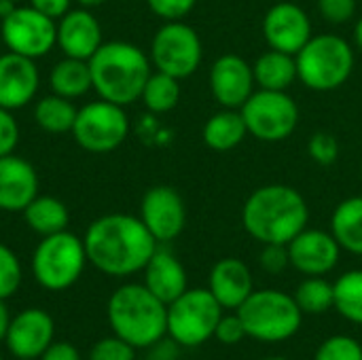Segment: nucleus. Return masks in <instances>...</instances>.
Wrapping results in <instances>:
<instances>
[{"label": "nucleus", "instance_id": "1", "mask_svg": "<svg viewBox=\"0 0 362 360\" xmlns=\"http://www.w3.org/2000/svg\"><path fill=\"white\" fill-rule=\"evenodd\" d=\"M89 265L110 278H127L144 269L159 242L140 216L112 212L95 219L83 238Z\"/></svg>", "mask_w": 362, "mask_h": 360}, {"label": "nucleus", "instance_id": "2", "mask_svg": "<svg viewBox=\"0 0 362 360\" xmlns=\"http://www.w3.org/2000/svg\"><path fill=\"white\" fill-rule=\"evenodd\" d=\"M305 197L288 185H265L252 191L242 208V223L261 244H288L308 227Z\"/></svg>", "mask_w": 362, "mask_h": 360}, {"label": "nucleus", "instance_id": "3", "mask_svg": "<svg viewBox=\"0 0 362 360\" xmlns=\"http://www.w3.org/2000/svg\"><path fill=\"white\" fill-rule=\"evenodd\" d=\"M91 85L100 100L129 106L140 100L142 89L153 72L151 57L125 40L102 42L89 57Z\"/></svg>", "mask_w": 362, "mask_h": 360}, {"label": "nucleus", "instance_id": "4", "mask_svg": "<svg viewBox=\"0 0 362 360\" xmlns=\"http://www.w3.org/2000/svg\"><path fill=\"white\" fill-rule=\"evenodd\" d=\"M112 333L136 350H146L168 335V306L144 284L119 286L106 306Z\"/></svg>", "mask_w": 362, "mask_h": 360}, {"label": "nucleus", "instance_id": "5", "mask_svg": "<svg viewBox=\"0 0 362 360\" xmlns=\"http://www.w3.org/2000/svg\"><path fill=\"white\" fill-rule=\"evenodd\" d=\"M235 314L244 323L246 335L263 344H280L291 339L303 323V312L299 310L295 297L276 289L252 291Z\"/></svg>", "mask_w": 362, "mask_h": 360}, {"label": "nucleus", "instance_id": "6", "mask_svg": "<svg viewBox=\"0 0 362 360\" xmlns=\"http://www.w3.org/2000/svg\"><path fill=\"white\" fill-rule=\"evenodd\" d=\"M297 79L312 91H335L354 72V49L337 34L312 36L295 55Z\"/></svg>", "mask_w": 362, "mask_h": 360}, {"label": "nucleus", "instance_id": "7", "mask_svg": "<svg viewBox=\"0 0 362 360\" xmlns=\"http://www.w3.org/2000/svg\"><path fill=\"white\" fill-rule=\"evenodd\" d=\"M87 263L83 240L66 229L38 242L32 255V274L45 291L59 293L78 282Z\"/></svg>", "mask_w": 362, "mask_h": 360}, {"label": "nucleus", "instance_id": "8", "mask_svg": "<svg viewBox=\"0 0 362 360\" xmlns=\"http://www.w3.org/2000/svg\"><path fill=\"white\" fill-rule=\"evenodd\" d=\"M225 310L208 289H187L168 303V335L180 348H197L214 337Z\"/></svg>", "mask_w": 362, "mask_h": 360}, {"label": "nucleus", "instance_id": "9", "mask_svg": "<svg viewBox=\"0 0 362 360\" xmlns=\"http://www.w3.org/2000/svg\"><path fill=\"white\" fill-rule=\"evenodd\" d=\"M70 134L74 142L87 153H112L129 136V117L125 106L95 100L78 108Z\"/></svg>", "mask_w": 362, "mask_h": 360}, {"label": "nucleus", "instance_id": "10", "mask_svg": "<svg viewBox=\"0 0 362 360\" xmlns=\"http://www.w3.org/2000/svg\"><path fill=\"white\" fill-rule=\"evenodd\" d=\"M151 64L178 81L195 74L204 59V45L195 28L176 19L165 21L151 40Z\"/></svg>", "mask_w": 362, "mask_h": 360}, {"label": "nucleus", "instance_id": "11", "mask_svg": "<svg viewBox=\"0 0 362 360\" xmlns=\"http://www.w3.org/2000/svg\"><path fill=\"white\" fill-rule=\"evenodd\" d=\"M246 129L261 142H282L299 125V106L286 91H255L240 108Z\"/></svg>", "mask_w": 362, "mask_h": 360}, {"label": "nucleus", "instance_id": "12", "mask_svg": "<svg viewBox=\"0 0 362 360\" xmlns=\"http://www.w3.org/2000/svg\"><path fill=\"white\" fill-rule=\"evenodd\" d=\"M0 36L8 51L30 59L45 57L57 42V25L36 8L15 6L0 19Z\"/></svg>", "mask_w": 362, "mask_h": 360}, {"label": "nucleus", "instance_id": "13", "mask_svg": "<svg viewBox=\"0 0 362 360\" xmlns=\"http://www.w3.org/2000/svg\"><path fill=\"white\" fill-rule=\"evenodd\" d=\"M140 221L159 244L176 240L187 225V208L174 187H151L140 202Z\"/></svg>", "mask_w": 362, "mask_h": 360}, {"label": "nucleus", "instance_id": "14", "mask_svg": "<svg viewBox=\"0 0 362 360\" xmlns=\"http://www.w3.org/2000/svg\"><path fill=\"white\" fill-rule=\"evenodd\" d=\"M55 323L49 312L40 308H28L11 318L4 344L6 350L19 360L40 359V354L53 344Z\"/></svg>", "mask_w": 362, "mask_h": 360}, {"label": "nucleus", "instance_id": "15", "mask_svg": "<svg viewBox=\"0 0 362 360\" xmlns=\"http://www.w3.org/2000/svg\"><path fill=\"white\" fill-rule=\"evenodd\" d=\"M263 36L269 49L297 55L314 36L310 15L295 2H276L263 17Z\"/></svg>", "mask_w": 362, "mask_h": 360}, {"label": "nucleus", "instance_id": "16", "mask_svg": "<svg viewBox=\"0 0 362 360\" xmlns=\"http://www.w3.org/2000/svg\"><path fill=\"white\" fill-rule=\"evenodd\" d=\"M291 267L303 276H327L339 263L341 246L335 236L322 229H303L288 244Z\"/></svg>", "mask_w": 362, "mask_h": 360}, {"label": "nucleus", "instance_id": "17", "mask_svg": "<svg viewBox=\"0 0 362 360\" xmlns=\"http://www.w3.org/2000/svg\"><path fill=\"white\" fill-rule=\"evenodd\" d=\"M252 66L238 53H225L214 59L210 68V91L223 108L240 110L255 93Z\"/></svg>", "mask_w": 362, "mask_h": 360}, {"label": "nucleus", "instance_id": "18", "mask_svg": "<svg viewBox=\"0 0 362 360\" xmlns=\"http://www.w3.org/2000/svg\"><path fill=\"white\" fill-rule=\"evenodd\" d=\"M40 72L36 59L19 53L0 55V108L19 110L25 108L38 93Z\"/></svg>", "mask_w": 362, "mask_h": 360}, {"label": "nucleus", "instance_id": "19", "mask_svg": "<svg viewBox=\"0 0 362 360\" xmlns=\"http://www.w3.org/2000/svg\"><path fill=\"white\" fill-rule=\"evenodd\" d=\"M57 25V42L66 57L87 59L102 47V25L91 13V8H70L64 17L55 21Z\"/></svg>", "mask_w": 362, "mask_h": 360}, {"label": "nucleus", "instance_id": "20", "mask_svg": "<svg viewBox=\"0 0 362 360\" xmlns=\"http://www.w3.org/2000/svg\"><path fill=\"white\" fill-rule=\"evenodd\" d=\"M38 195V174L30 161L15 153L0 157V210L23 212Z\"/></svg>", "mask_w": 362, "mask_h": 360}, {"label": "nucleus", "instance_id": "21", "mask_svg": "<svg viewBox=\"0 0 362 360\" xmlns=\"http://www.w3.org/2000/svg\"><path fill=\"white\" fill-rule=\"evenodd\" d=\"M208 291L223 310H238L255 291L250 267L235 257H225L214 263L208 278Z\"/></svg>", "mask_w": 362, "mask_h": 360}, {"label": "nucleus", "instance_id": "22", "mask_svg": "<svg viewBox=\"0 0 362 360\" xmlns=\"http://www.w3.org/2000/svg\"><path fill=\"white\" fill-rule=\"evenodd\" d=\"M142 272H144V282L142 284L157 299H161L165 306L172 303L174 299H178L189 289L187 286L185 265L168 248L157 246V250L153 252V257L148 259V263L144 265Z\"/></svg>", "mask_w": 362, "mask_h": 360}, {"label": "nucleus", "instance_id": "23", "mask_svg": "<svg viewBox=\"0 0 362 360\" xmlns=\"http://www.w3.org/2000/svg\"><path fill=\"white\" fill-rule=\"evenodd\" d=\"M252 74H255V83L259 85V89L286 91L297 79L295 55L269 49L257 57V62L252 64Z\"/></svg>", "mask_w": 362, "mask_h": 360}, {"label": "nucleus", "instance_id": "24", "mask_svg": "<svg viewBox=\"0 0 362 360\" xmlns=\"http://www.w3.org/2000/svg\"><path fill=\"white\" fill-rule=\"evenodd\" d=\"M246 136H248V129H246L244 117L235 108H223L221 112L212 115L202 129L204 144L221 153L235 149L238 144H242Z\"/></svg>", "mask_w": 362, "mask_h": 360}, {"label": "nucleus", "instance_id": "25", "mask_svg": "<svg viewBox=\"0 0 362 360\" xmlns=\"http://www.w3.org/2000/svg\"><path fill=\"white\" fill-rule=\"evenodd\" d=\"M49 85L51 91L68 98V100H76L87 95L93 85H91V70H89V62L87 59H76V57H62L49 72Z\"/></svg>", "mask_w": 362, "mask_h": 360}, {"label": "nucleus", "instance_id": "26", "mask_svg": "<svg viewBox=\"0 0 362 360\" xmlns=\"http://www.w3.org/2000/svg\"><path fill=\"white\" fill-rule=\"evenodd\" d=\"M21 214L25 225L40 238L66 231L70 223V212L66 204L51 195H36Z\"/></svg>", "mask_w": 362, "mask_h": 360}, {"label": "nucleus", "instance_id": "27", "mask_svg": "<svg viewBox=\"0 0 362 360\" xmlns=\"http://www.w3.org/2000/svg\"><path fill=\"white\" fill-rule=\"evenodd\" d=\"M331 233L341 250L362 257V195L337 204L331 219Z\"/></svg>", "mask_w": 362, "mask_h": 360}, {"label": "nucleus", "instance_id": "28", "mask_svg": "<svg viewBox=\"0 0 362 360\" xmlns=\"http://www.w3.org/2000/svg\"><path fill=\"white\" fill-rule=\"evenodd\" d=\"M78 108L72 100L62 98L57 93L45 95L34 104V121L47 134H66L72 132Z\"/></svg>", "mask_w": 362, "mask_h": 360}, {"label": "nucleus", "instance_id": "29", "mask_svg": "<svg viewBox=\"0 0 362 360\" xmlns=\"http://www.w3.org/2000/svg\"><path fill=\"white\" fill-rule=\"evenodd\" d=\"M333 308L348 323L362 325V269H352L333 282Z\"/></svg>", "mask_w": 362, "mask_h": 360}, {"label": "nucleus", "instance_id": "30", "mask_svg": "<svg viewBox=\"0 0 362 360\" xmlns=\"http://www.w3.org/2000/svg\"><path fill=\"white\" fill-rule=\"evenodd\" d=\"M140 100L146 106V110H151L155 115L170 112L180 102V81L165 72L155 70V72H151Z\"/></svg>", "mask_w": 362, "mask_h": 360}, {"label": "nucleus", "instance_id": "31", "mask_svg": "<svg viewBox=\"0 0 362 360\" xmlns=\"http://www.w3.org/2000/svg\"><path fill=\"white\" fill-rule=\"evenodd\" d=\"M293 297L303 314L320 316L333 308V284L325 276H305Z\"/></svg>", "mask_w": 362, "mask_h": 360}, {"label": "nucleus", "instance_id": "32", "mask_svg": "<svg viewBox=\"0 0 362 360\" xmlns=\"http://www.w3.org/2000/svg\"><path fill=\"white\" fill-rule=\"evenodd\" d=\"M23 280V269L21 263L17 259V255L6 246L0 244V299H8L13 297Z\"/></svg>", "mask_w": 362, "mask_h": 360}, {"label": "nucleus", "instance_id": "33", "mask_svg": "<svg viewBox=\"0 0 362 360\" xmlns=\"http://www.w3.org/2000/svg\"><path fill=\"white\" fill-rule=\"evenodd\" d=\"M314 360H362V346L348 335H333L325 339Z\"/></svg>", "mask_w": 362, "mask_h": 360}, {"label": "nucleus", "instance_id": "34", "mask_svg": "<svg viewBox=\"0 0 362 360\" xmlns=\"http://www.w3.org/2000/svg\"><path fill=\"white\" fill-rule=\"evenodd\" d=\"M89 360H136V348L117 335L104 337L91 346Z\"/></svg>", "mask_w": 362, "mask_h": 360}, {"label": "nucleus", "instance_id": "35", "mask_svg": "<svg viewBox=\"0 0 362 360\" xmlns=\"http://www.w3.org/2000/svg\"><path fill=\"white\" fill-rule=\"evenodd\" d=\"M310 157L320 166H333L339 157V140L329 132H316L308 142Z\"/></svg>", "mask_w": 362, "mask_h": 360}, {"label": "nucleus", "instance_id": "36", "mask_svg": "<svg viewBox=\"0 0 362 360\" xmlns=\"http://www.w3.org/2000/svg\"><path fill=\"white\" fill-rule=\"evenodd\" d=\"M320 17L333 25L348 23L356 15V0H318Z\"/></svg>", "mask_w": 362, "mask_h": 360}, {"label": "nucleus", "instance_id": "37", "mask_svg": "<svg viewBox=\"0 0 362 360\" xmlns=\"http://www.w3.org/2000/svg\"><path fill=\"white\" fill-rule=\"evenodd\" d=\"M259 265L272 276L282 274L286 267H291L288 246L286 244H263V250L259 255Z\"/></svg>", "mask_w": 362, "mask_h": 360}, {"label": "nucleus", "instance_id": "38", "mask_svg": "<svg viewBox=\"0 0 362 360\" xmlns=\"http://www.w3.org/2000/svg\"><path fill=\"white\" fill-rule=\"evenodd\" d=\"M214 337L223 344V346H235L240 344L246 335V329H244V323L240 320L238 314H223L218 325H216V331H214Z\"/></svg>", "mask_w": 362, "mask_h": 360}, {"label": "nucleus", "instance_id": "39", "mask_svg": "<svg viewBox=\"0 0 362 360\" xmlns=\"http://www.w3.org/2000/svg\"><path fill=\"white\" fill-rule=\"evenodd\" d=\"M195 2L197 0H146L148 8L165 21H176L187 17L193 11Z\"/></svg>", "mask_w": 362, "mask_h": 360}, {"label": "nucleus", "instance_id": "40", "mask_svg": "<svg viewBox=\"0 0 362 360\" xmlns=\"http://www.w3.org/2000/svg\"><path fill=\"white\" fill-rule=\"evenodd\" d=\"M19 144V125L13 117V110L0 108V157L15 153Z\"/></svg>", "mask_w": 362, "mask_h": 360}, {"label": "nucleus", "instance_id": "41", "mask_svg": "<svg viewBox=\"0 0 362 360\" xmlns=\"http://www.w3.org/2000/svg\"><path fill=\"white\" fill-rule=\"evenodd\" d=\"M180 356V346L170 337H161L153 346L146 348V360H178Z\"/></svg>", "mask_w": 362, "mask_h": 360}, {"label": "nucleus", "instance_id": "42", "mask_svg": "<svg viewBox=\"0 0 362 360\" xmlns=\"http://www.w3.org/2000/svg\"><path fill=\"white\" fill-rule=\"evenodd\" d=\"M28 2L32 8L47 15L53 21H57L59 17H64L72 8V0H28Z\"/></svg>", "mask_w": 362, "mask_h": 360}, {"label": "nucleus", "instance_id": "43", "mask_svg": "<svg viewBox=\"0 0 362 360\" xmlns=\"http://www.w3.org/2000/svg\"><path fill=\"white\" fill-rule=\"evenodd\" d=\"M38 360H81V354L76 350V346L68 344V342H53Z\"/></svg>", "mask_w": 362, "mask_h": 360}, {"label": "nucleus", "instance_id": "44", "mask_svg": "<svg viewBox=\"0 0 362 360\" xmlns=\"http://www.w3.org/2000/svg\"><path fill=\"white\" fill-rule=\"evenodd\" d=\"M8 323H11V316H8V308H6L4 299H0V342H4V335H6Z\"/></svg>", "mask_w": 362, "mask_h": 360}, {"label": "nucleus", "instance_id": "45", "mask_svg": "<svg viewBox=\"0 0 362 360\" xmlns=\"http://www.w3.org/2000/svg\"><path fill=\"white\" fill-rule=\"evenodd\" d=\"M15 6H17V2H13V0H0V19H4Z\"/></svg>", "mask_w": 362, "mask_h": 360}, {"label": "nucleus", "instance_id": "46", "mask_svg": "<svg viewBox=\"0 0 362 360\" xmlns=\"http://www.w3.org/2000/svg\"><path fill=\"white\" fill-rule=\"evenodd\" d=\"M354 42H356V47L362 51V17L356 21V25H354Z\"/></svg>", "mask_w": 362, "mask_h": 360}, {"label": "nucleus", "instance_id": "47", "mask_svg": "<svg viewBox=\"0 0 362 360\" xmlns=\"http://www.w3.org/2000/svg\"><path fill=\"white\" fill-rule=\"evenodd\" d=\"M78 6H83V8H95V6H100V4H104L106 0H74Z\"/></svg>", "mask_w": 362, "mask_h": 360}, {"label": "nucleus", "instance_id": "48", "mask_svg": "<svg viewBox=\"0 0 362 360\" xmlns=\"http://www.w3.org/2000/svg\"><path fill=\"white\" fill-rule=\"evenodd\" d=\"M263 360H288V359H284V356H272V359H263Z\"/></svg>", "mask_w": 362, "mask_h": 360}, {"label": "nucleus", "instance_id": "49", "mask_svg": "<svg viewBox=\"0 0 362 360\" xmlns=\"http://www.w3.org/2000/svg\"><path fill=\"white\" fill-rule=\"evenodd\" d=\"M0 360H4V359H2V354H0Z\"/></svg>", "mask_w": 362, "mask_h": 360}, {"label": "nucleus", "instance_id": "50", "mask_svg": "<svg viewBox=\"0 0 362 360\" xmlns=\"http://www.w3.org/2000/svg\"><path fill=\"white\" fill-rule=\"evenodd\" d=\"M361 178H362V168H361Z\"/></svg>", "mask_w": 362, "mask_h": 360}, {"label": "nucleus", "instance_id": "51", "mask_svg": "<svg viewBox=\"0 0 362 360\" xmlns=\"http://www.w3.org/2000/svg\"><path fill=\"white\" fill-rule=\"evenodd\" d=\"M13 2H19V0H13Z\"/></svg>", "mask_w": 362, "mask_h": 360}]
</instances>
